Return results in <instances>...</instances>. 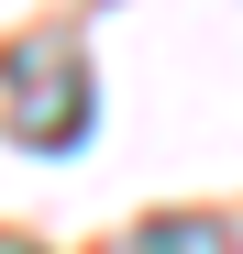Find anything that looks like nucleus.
Listing matches in <instances>:
<instances>
[{"mask_svg":"<svg viewBox=\"0 0 243 254\" xmlns=\"http://www.w3.org/2000/svg\"><path fill=\"white\" fill-rule=\"evenodd\" d=\"M77 133H89V77H77V56H11V144L22 155H66Z\"/></svg>","mask_w":243,"mask_h":254,"instance_id":"obj_1","label":"nucleus"},{"mask_svg":"<svg viewBox=\"0 0 243 254\" xmlns=\"http://www.w3.org/2000/svg\"><path fill=\"white\" fill-rule=\"evenodd\" d=\"M133 254H232V232L210 221V210H166V221H144Z\"/></svg>","mask_w":243,"mask_h":254,"instance_id":"obj_2","label":"nucleus"}]
</instances>
